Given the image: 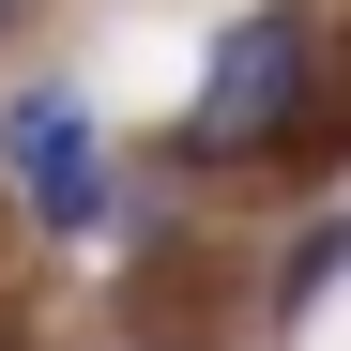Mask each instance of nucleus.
<instances>
[{"label": "nucleus", "instance_id": "2", "mask_svg": "<svg viewBox=\"0 0 351 351\" xmlns=\"http://www.w3.org/2000/svg\"><path fill=\"white\" fill-rule=\"evenodd\" d=\"M0 153H16L31 229H62V245H77V229L107 214V153H92V107H77V92H31L16 123H0Z\"/></svg>", "mask_w": 351, "mask_h": 351}, {"label": "nucleus", "instance_id": "4", "mask_svg": "<svg viewBox=\"0 0 351 351\" xmlns=\"http://www.w3.org/2000/svg\"><path fill=\"white\" fill-rule=\"evenodd\" d=\"M16 16H31V0H0V31H16Z\"/></svg>", "mask_w": 351, "mask_h": 351}, {"label": "nucleus", "instance_id": "3", "mask_svg": "<svg viewBox=\"0 0 351 351\" xmlns=\"http://www.w3.org/2000/svg\"><path fill=\"white\" fill-rule=\"evenodd\" d=\"M336 275H351V214H336V229H306V245H290V275H275V321H306V306H321Z\"/></svg>", "mask_w": 351, "mask_h": 351}, {"label": "nucleus", "instance_id": "1", "mask_svg": "<svg viewBox=\"0 0 351 351\" xmlns=\"http://www.w3.org/2000/svg\"><path fill=\"white\" fill-rule=\"evenodd\" d=\"M306 62H321V16L306 0H260V16H229V46H214V77H199V153H275L290 123H306Z\"/></svg>", "mask_w": 351, "mask_h": 351}]
</instances>
